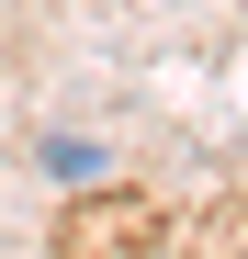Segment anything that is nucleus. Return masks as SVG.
Here are the masks:
<instances>
[{
    "label": "nucleus",
    "mask_w": 248,
    "mask_h": 259,
    "mask_svg": "<svg viewBox=\"0 0 248 259\" xmlns=\"http://www.w3.org/2000/svg\"><path fill=\"white\" fill-rule=\"evenodd\" d=\"M46 181H113V147H91V136H46Z\"/></svg>",
    "instance_id": "f257e3e1"
}]
</instances>
